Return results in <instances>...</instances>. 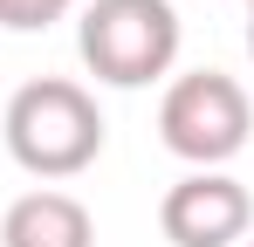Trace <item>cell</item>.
Here are the masks:
<instances>
[{
	"mask_svg": "<svg viewBox=\"0 0 254 247\" xmlns=\"http://www.w3.org/2000/svg\"><path fill=\"white\" fill-rule=\"evenodd\" d=\"M241 247H254V241H241Z\"/></svg>",
	"mask_w": 254,
	"mask_h": 247,
	"instance_id": "ba28073f",
	"label": "cell"
},
{
	"mask_svg": "<svg viewBox=\"0 0 254 247\" xmlns=\"http://www.w3.org/2000/svg\"><path fill=\"white\" fill-rule=\"evenodd\" d=\"M0 247H96V220L76 192L35 185L0 213Z\"/></svg>",
	"mask_w": 254,
	"mask_h": 247,
	"instance_id": "5b68a950",
	"label": "cell"
},
{
	"mask_svg": "<svg viewBox=\"0 0 254 247\" xmlns=\"http://www.w3.org/2000/svg\"><path fill=\"white\" fill-rule=\"evenodd\" d=\"M248 130H254V103L227 69H186V76L165 82L158 137H165L172 158H186L192 172H220L227 158H241Z\"/></svg>",
	"mask_w": 254,
	"mask_h": 247,
	"instance_id": "3957f363",
	"label": "cell"
},
{
	"mask_svg": "<svg viewBox=\"0 0 254 247\" xmlns=\"http://www.w3.org/2000/svg\"><path fill=\"white\" fill-rule=\"evenodd\" d=\"M69 7H76V0H0V28H7V35H42Z\"/></svg>",
	"mask_w": 254,
	"mask_h": 247,
	"instance_id": "8992f818",
	"label": "cell"
},
{
	"mask_svg": "<svg viewBox=\"0 0 254 247\" xmlns=\"http://www.w3.org/2000/svg\"><path fill=\"white\" fill-rule=\"evenodd\" d=\"M179 7L172 0H89L76 21V55L110 89H144L179 62Z\"/></svg>",
	"mask_w": 254,
	"mask_h": 247,
	"instance_id": "7a4b0ae2",
	"label": "cell"
},
{
	"mask_svg": "<svg viewBox=\"0 0 254 247\" xmlns=\"http://www.w3.org/2000/svg\"><path fill=\"white\" fill-rule=\"evenodd\" d=\"M248 7H254V0H248Z\"/></svg>",
	"mask_w": 254,
	"mask_h": 247,
	"instance_id": "9c48e42d",
	"label": "cell"
},
{
	"mask_svg": "<svg viewBox=\"0 0 254 247\" xmlns=\"http://www.w3.org/2000/svg\"><path fill=\"white\" fill-rule=\"evenodd\" d=\"M7 158L28 179H76L103 158V110L83 82L69 76H35L7 96Z\"/></svg>",
	"mask_w": 254,
	"mask_h": 247,
	"instance_id": "6da1fadb",
	"label": "cell"
},
{
	"mask_svg": "<svg viewBox=\"0 0 254 247\" xmlns=\"http://www.w3.org/2000/svg\"><path fill=\"white\" fill-rule=\"evenodd\" d=\"M248 55H254V14H248Z\"/></svg>",
	"mask_w": 254,
	"mask_h": 247,
	"instance_id": "52a82bcc",
	"label": "cell"
},
{
	"mask_svg": "<svg viewBox=\"0 0 254 247\" xmlns=\"http://www.w3.org/2000/svg\"><path fill=\"white\" fill-rule=\"evenodd\" d=\"M158 227L172 247H241L254 227V192L234 172H186L158 199Z\"/></svg>",
	"mask_w": 254,
	"mask_h": 247,
	"instance_id": "277c9868",
	"label": "cell"
}]
</instances>
